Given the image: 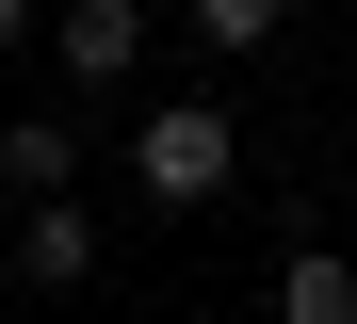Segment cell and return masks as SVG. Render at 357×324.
Masks as SVG:
<instances>
[{
  "instance_id": "cell-4",
  "label": "cell",
  "mask_w": 357,
  "mask_h": 324,
  "mask_svg": "<svg viewBox=\"0 0 357 324\" xmlns=\"http://www.w3.org/2000/svg\"><path fill=\"white\" fill-rule=\"evenodd\" d=\"M276 324H357V259L292 243V259H276Z\"/></svg>"
},
{
  "instance_id": "cell-8",
  "label": "cell",
  "mask_w": 357,
  "mask_h": 324,
  "mask_svg": "<svg viewBox=\"0 0 357 324\" xmlns=\"http://www.w3.org/2000/svg\"><path fill=\"white\" fill-rule=\"evenodd\" d=\"M17 33H33V0H0V65H17Z\"/></svg>"
},
{
  "instance_id": "cell-3",
  "label": "cell",
  "mask_w": 357,
  "mask_h": 324,
  "mask_svg": "<svg viewBox=\"0 0 357 324\" xmlns=\"http://www.w3.org/2000/svg\"><path fill=\"white\" fill-rule=\"evenodd\" d=\"M0 259H17L33 292H82V276H98V227L66 211V194H33V211H17V243H0Z\"/></svg>"
},
{
  "instance_id": "cell-2",
  "label": "cell",
  "mask_w": 357,
  "mask_h": 324,
  "mask_svg": "<svg viewBox=\"0 0 357 324\" xmlns=\"http://www.w3.org/2000/svg\"><path fill=\"white\" fill-rule=\"evenodd\" d=\"M49 65H66L82 98H114L146 65V0H66V17H49Z\"/></svg>"
},
{
  "instance_id": "cell-6",
  "label": "cell",
  "mask_w": 357,
  "mask_h": 324,
  "mask_svg": "<svg viewBox=\"0 0 357 324\" xmlns=\"http://www.w3.org/2000/svg\"><path fill=\"white\" fill-rule=\"evenodd\" d=\"M195 33H211V49H276V33H292V0H195Z\"/></svg>"
},
{
  "instance_id": "cell-1",
  "label": "cell",
  "mask_w": 357,
  "mask_h": 324,
  "mask_svg": "<svg viewBox=\"0 0 357 324\" xmlns=\"http://www.w3.org/2000/svg\"><path fill=\"white\" fill-rule=\"evenodd\" d=\"M130 178H146V211H211V194L244 178V130L211 98H146L130 114Z\"/></svg>"
},
{
  "instance_id": "cell-5",
  "label": "cell",
  "mask_w": 357,
  "mask_h": 324,
  "mask_svg": "<svg viewBox=\"0 0 357 324\" xmlns=\"http://www.w3.org/2000/svg\"><path fill=\"white\" fill-rule=\"evenodd\" d=\"M0 162H17V194H66V178H82V130H66V114H17Z\"/></svg>"
},
{
  "instance_id": "cell-7",
  "label": "cell",
  "mask_w": 357,
  "mask_h": 324,
  "mask_svg": "<svg viewBox=\"0 0 357 324\" xmlns=\"http://www.w3.org/2000/svg\"><path fill=\"white\" fill-rule=\"evenodd\" d=\"M17 211H33V194H17V162H0V243H17Z\"/></svg>"
}]
</instances>
